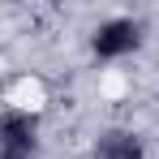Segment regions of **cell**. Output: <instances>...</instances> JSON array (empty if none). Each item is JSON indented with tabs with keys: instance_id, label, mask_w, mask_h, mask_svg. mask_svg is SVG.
Wrapping results in <instances>:
<instances>
[{
	"instance_id": "6da1fadb",
	"label": "cell",
	"mask_w": 159,
	"mask_h": 159,
	"mask_svg": "<svg viewBox=\"0 0 159 159\" xmlns=\"http://www.w3.org/2000/svg\"><path fill=\"white\" fill-rule=\"evenodd\" d=\"M142 39H146V30L138 17H107L90 30V52L99 60H125L142 48Z\"/></svg>"
},
{
	"instance_id": "7a4b0ae2",
	"label": "cell",
	"mask_w": 159,
	"mask_h": 159,
	"mask_svg": "<svg viewBox=\"0 0 159 159\" xmlns=\"http://www.w3.org/2000/svg\"><path fill=\"white\" fill-rule=\"evenodd\" d=\"M39 155V116L26 107L0 112V159H34Z\"/></svg>"
},
{
	"instance_id": "3957f363",
	"label": "cell",
	"mask_w": 159,
	"mask_h": 159,
	"mask_svg": "<svg viewBox=\"0 0 159 159\" xmlns=\"http://www.w3.org/2000/svg\"><path fill=\"white\" fill-rule=\"evenodd\" d=\"M90 155L95 159H146V146H142V138L133 129H120V125H112L95 138V146H90Z\"/></svg>"
}]
</instances>
